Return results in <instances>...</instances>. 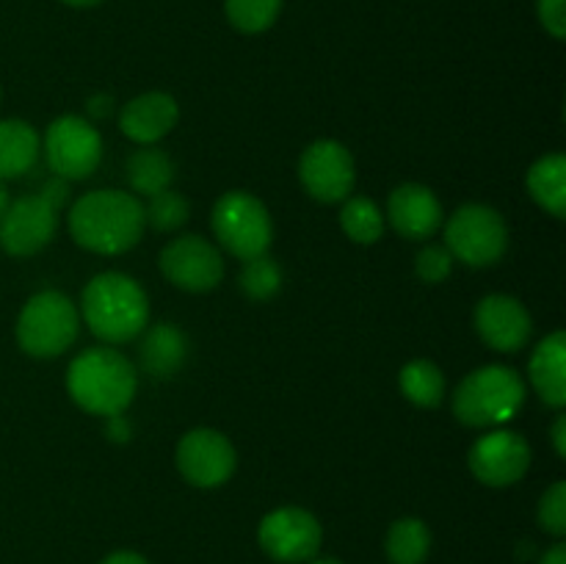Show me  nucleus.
I'll return each instance as SVG.
<instances>
[{
  "label": "nucleus",
  "instance_id": "33",
  "mask_svg": "<svg viewBox=\"0 0 566 564\" xmlns=\"http://www.w3.org/2000/svg\"><path fill=\"white\" fill-rule=\"evenodd\" d=\"M39 194H44V197H48L50 202H53L55 208L61 210V205H64L66 199H70V182L61 180V177L53 175L48 182H44L42 191H39Z\"/></svg>",
  "mask_w": 566,
  "mask_h": 564
},
{
  "label": "nucleus",
  "instance_id": "29",
  "mask_svg": "<svg viewBox=\"0 0 566 564\" xmlns=\"http://www.w3.org/2000/svg\"><path fill=\"white\" fill-rule=\"evenodd\" d=\"M542 529L553 536L566 534V481H556L547 487L545 495L539 501V512H536Z\"/></svg>",
  "mask_w": 566,
  "mask_h": 564
},
{
  "label": "nucleus",
  "instance_id": "11",
  "mask_svg": "<svg viewBox=\"0 0 566 564\" xmlns=\"http://www.w3.org/2000/svg\"><path fill=\"white\" fill-rule=\"evenodd\" d=\"M298 180L315 202H343L352 197L354 182H357L354 155L348 153L346 144L335 138H318L298 158Z\"/></svg>",
  "mask_w": 566,
  "mask_h": 564
},
{
  "label": "nucleus",
  "instance_id": "35",
  "mask_svg": "<svg viewBox=\"0 0 566 564\" xmlns=\"http://www.w3.org/2000/svg\"><path fill=\"white\" fill-rule=\"evenodd\" d=\"M99 564H149V562L136 551H116L111 553V556H105Z\"/></svg>",
  "mask_w": 566,
  "mask_h": 564
},
{
  "label": "nucleus",
  "instance_id": "40",
  "mask_svg": "<svg viewBox=\"0 0 566 564\" xmlns=\"http://www.w3.org/2000/svg\"><path fill=\"white\" fill-rule=\"evenodd\" d=\"M310 564H340V562H337V558L324 556V558H315V562H310Z\"/></svg>",
  "mask_w": 566,
  "mask_h": 564
},
{
  "label": "nucleus",
  "instance_id": "6",
  "mask_svg": "<svg viewBox=\"0 0 566 564\" xmlns=\"http://www.w3.org/2000/svg\"><path fill=\"white\" fill-rule=\"evenodd\" d=\"M213 236L232 258L252 260L269 252L274 241V221L269 208L249 191H227L210 210Z\"/></svg>",
  "mask_w": 566,
  "mask_h": 564
},
{
  "label": "nucleus",
  "instance_id": "27",
  "mask_svg": "<svg viewBox=\"0 0 566 564\" xmlns=\"http://www.w3.org/2000/svg\"><path fill=\"white\" fill-rule=\"evenodd\" d=\"M224 11L235 31L254 36L274 25L282 11V0H224Z\"/></svg>",
  "mask_w": 566,
  "mask_h": 564
},
{
  "label": "nucleus",
  "instance_id": "39",
  "mask_svg": "<svg viewBox=\"0 0 566 564\" xmlns=\"http://www.w3.org/2000/svg\"><path fill=\"white\" fill-rule=\"evenodd\" d=\"M6 205H9V191H6V182L0 180V213L6 210Z\"/></svg>",
  "mask_w": 566,
  "mask_h": 564
},
{
  "label": "nucleus",
  "instance_id": "13",
  "mask_svg": "<svg viewBox=\"0 0 566 564\" xmlns=\"http://www.w3.org/2000/svg\"><path fill=\"white\" fill-rule=\"evenodd\" d=\"M160 274L188 293H208L224 280V258L202 236H180L160 249Z\"/></svg>",
  "mask_w": 566,
  "mask_h": 564
},
{
  "label": "nucleus",
  "instance_id": "34",
  "mask_svg": "<svg viewBox=\"0 0 566 564\" xmlns=\"http://www.w3.org/2000/svg\"><path fill=\"white\" fill-rule=\"evenodd\" d=\"M551 437H553V448H556L558 457L564 459L566 457V415H558L556 424H553Z\"/></svg>",
  "mask_w": 566,
  "mask_h": 564
},
{
  "label": "nucleus",
  "instance_id": "9",
  "mask_svg": "<svg viewBox=\"0 0 566 564\" xmlns=\"http://www.w3.org/2000/svg\"><path fill=\"white\" fill-rule=\"evenodd\" d=\"M175 462L188 484L199 487V490H216L232 479L238 468V453L230 437L221 435L219 429L199 426L180 437Z\"/></svg>",
  "mask_w": 566,
  "mask_h": 564
},
{
  "label": "nucleus",
  "instance_id": "19",
  "mask_svg": "<svg viewBox=\"0 0 566 564\" xmlns=\"http://www.w3.org/2000/svg\"><path fill=\"white\" fill-rule=\"evenodd\" d=\"M138 365L153 379H169L182 368L188 357V341L177 324H155L142 332Z\"/></svg>",
  "mask_w": 566,
  "mask_h": 564
},
{
  "label": "nucleus",
  "instance_id": "12",
  "mask_svg": "<svg viewBox=\"0 0 566 564\" xmlns=\"http://www.w3.org/2000/svg\"><path fill=\"white\" fill-rule=\"evenodd\" d=\"M321 531L318 518L302 506H280L260 520L258 542L274 562L302 564L318 556Z\"/></svg>",
  "mask_w": 566,
  "mask_h": 564
},
{
  "label": "nucleus",
  "instance_id": "30",
  "mask_svg": "<svg viewBox=\"0 0 566 564\" xmlns=\"http://www.w3.org/2000/svg\"><path fill=\"white\" fill-rule=\"evenodd\" d=\"M415 271H418V276L423 282H429V285H440V282H446L448 276H451L453 271V254L448 252L446 243H429V247H423L418 252V258H415Z\"/></svg>",
  "mask_w": 566,
  "mask_h": 564
},
{
  "label": "nucleus",
  "instance_id": "26",
  "mask_svg": "<svg viewBox=\"0 0 566 564\" xmlns=\"http://www.w3.org/2000/svg\"><path fill=\"white\" fill-rule=\"evenodd\" d=\"M238 282H241V291L247 293L252 302H269V299H274L276 293H280L282 269L269 252L258 254V258L252 260H243Z\"/></svg>",
  "mask_w": 566,
  "mask_h": 564
},
{
  "label": "nucleus",
  "instance_id": "25",
  "mask_svg": "<svg viewBox=\"0 0 566 564\" xmlns=\"http://www.w3.org/2000/svg\"><path fill=\"white\" fill-rule=\"evenodd\" d=\"M340 227L346 232V238H352L354 243H363V247H370V243L379 241L385 236V213L379 210V205L368 197H348L343 199L340 208Z\"/></svg>",
  "mask_w": 566,
  "mask_h": 564
},
{
  "label": "nucleus",
  "instance_id": "21",
  "mask_svg": "<svg viewBox=\"0 0 566 564\" xmlns=\"http://www.w3.org/2000/svg\"><path fill=\"white\" fill-rule=\"evenodd\" d=\"M531 199L553 219L566 216V158L562 153L542 155L528 169Z\"/></svg>",
  "mask_w": 566,
  "mask_h": 564
},
{
  "label": "nucleus",
  "instance_id": "36",
  "mask_svg": "<svg viewBox=\"0 0 566 564\" xmlns=\"http://www.w3.org/2000/svg\"><path fill=\"white\" fill-rule=\"evenodd\" d=\"M111 105H114V100H111L108 94H94V97L88 100V114H92V116H108Z\"/></svg>",
  "mask_w": 566,
  "mask_h": 564
},
{
  "label": "nucleus",
  "instance_id": "18",
  "mask_svg": "<svg viewBox=\"0 0 566 564\" xmlns=\"http://www.w3.org/2000/svg\"><path fill=\"white\" fill-rule=\"evenodd\" d=\"M528 382L542 401L553 409L566 404V335L564 330L551 332L536 343L528 359Z\"/></svg>",
  "mask_w": 566,
  "mask_h": 564
},
{
  "label": "nucleus",
  "instance_id": "1",
  "mask_svg": "<svg viewBox=\"0 0 566 564\" xmlns=\"http://www.w3.org/2000/svg\"><path fill=\"white\" fill-rule=\"evenodd\" d=\"M144 202L119 188L88 191L70 208V236L94 254H125L142 241Z\"/></svg>",
  "mask_w": 566,
  "mask_h": 564
},
{
  "label": "nucleus",
  "instance_id": "4",
  "mask_svg": "<svg viewBox=\"0 0 566 564\" xmlns=\"http://www.w3.org/2000/svg\"><path fill=\"white\" fill-rule=\"evenodd\" d=\"M528 387L509 365H484L459 382L453 415L470 429H501L523 409Z\"/></svg>",
  "mask_w": 566,
  "mask_h": 564
},
{
  "label": "nucleus",
  "instance_id": "10",
  "mask_svg": "<svg viewBox=\"0 0 566 564\" xmlns=\"http://www.w3.org/2000/svg\"><path fill=\"white\" fill-rule=\"evenodd\" d=\"M59 208L44 194L9 199L0 213V249L11 258H33L55 236Z\"/></svg>",
  "mask_w": 566,
  "mask_h": 564
},
{
  "label": "nucleus",
  "instance_id": "14",
  "mask_svg": "<svg viewBox=\"0 0 566 564\" xmlns=\"http://www.w3.org/2000/svg\"><path fill=\"white\" fill-rule=\"evenodd\" d=\"M470 473L486 487H512L528 473L531 446L512 429H492L473 442L468 453Z\"/></svg>",
  "mask_w": 566,
  "mask_h": 564
},
{
  "label": "nucleus",
  "instance_id": "17",
  "mask_svg": "<svg viewBox=\"0 0 566 564\" xmlns=\"http://www.w3.org/2000/svg\"><path fill=\"white\" fill-rule=\"evenodd\" d=\"M180 122V105L166 92H144L122 105L119 130L138 147L158 144L169 136Z\"/></svg>",
  "mask_w": 566,
  "mask_h": 564
},
{
  "label": "nucleus",
  "instance_id": "28",
  "mask_svg": "<svg viewBox=\"0 0 566 564\" xmlns=\"http://www.w3.org/2000/svg\"><path fill=\"white\" fill-rule=\"evenodd\" d=\"M144 219L158 232L180 230L188 221V199L180 191H175V188H166V191L147 199V205H144Z\"/></svg>",
  "mask_w": 566,
  "mask_h": 564
},
{
  "label": "nucleus",
  "instance_id": "37",
  "mask_svg": "<svg viewBox=\"0 0 566 564\" xmlns=\"http://www.w3.org/2000/svg\"><path fill=\"white\" fill-rule=\"evenodd\" d=\"M539 564H566V545H564V542H556L551 551H545V556H542Z\"/></svg>",
  "mask_w": 566,
  "mask_h": 564
},
{
  "label": "nucleus",
  "instance_id": "38",
  "mask_svg": "<svg viewBox=\"0 0 566 564\" xmlns=\"http://www.w3.org/2000/svg\"><path fill=\"white\" fill-rule=\"evenodd\" d=\"M61 3L72 6V9H92V6H99L103 0H61Z\"/></svg>",
  "mask_w": 566,
  "mask_h": 564
},
{
  "label": "nucleus",
  "instance_id": "5",
  "mask_svg": "<svg viewBox=\"0 0 566 564\" xmlns=\"http://www.w3.org/2000/svg\"><path fill=\"white\" fill-rule=\"evenodd\" d=\"M81 313L77 304L61 291H39L22 304L17 315V343L28 357L50 359L75 343Z\"/></svg>",
  "mask_w": 566,
  "mask_h": 564
},
{
  "label": "nucleus",
  "instance_id": "23",
  "mask_svg": "<svg viewBox=\"0 0 566 564\" xmlns=\"http://www.w3.org/2000/svg\"><path fill=\"white\" fill-rule=\"evenodd\" d=\"M398 385H401L403 398L420 409L440 407L446 398V376L431 359H412L403 365L398 374Z\"/></svg>",
  "mask_w": 566,
  "mask_h": 564
},
{
  "label": "nucleus",
  "instance_id": "32",
  "mask_svg": "<svg viewBox=\"0 0 566 564\" xmlns=\"http://www.w3.org/2000/svg\"><path fill=\"white\" fill-rule=\"evenodd\" d=\"M130 435H133V426L130 420L125 418V412L108 415V418H105V437H108L111 442H127L130 440Z\"/></svg>",
  "mask_w": 566,
  "mask_h": 564
},
{
  "label": "nucleus",
  "instance_id": "15",
  "mask_svg": "<svg viewBox=\"0 0 566 564\" xmlns=\"http://www.w3.org/2000/svg\"><path fill=\"white\" fill-rule=\"evenodd\" d=\"M475 332L492 352L514 354L531 341L534 318L520 299L509 293H490L479 302L473 313Z\"/></svg>",
  "mask_w": 566,
  "mask_h": 564
},
{
  "label": "nucleus",
  "instance_id": "20",
  "mask_svg": "<svg viewBox=\"0 0 566 564\" xmlns=\"http://www.w3.org/2000/svg\"><path fill=\"white\" fill-rule=\"evenodd\" d=\"M42 138L25 119L0 122V180H17L36 166Z\"/></svg>",
  "mask_w": 566,
  "mask_h": 564
},
{
  "label": "nucleus",
  "instance_id": "16",
  "mask_svg": "<svg viewBox=\"0 0 566 564\" xmlns=\"http://www.w3.org/2000/svg\"><path fill=\"white\" fill-rule=\"evenodd\" d=\"M385 221L407 241H429L446 221L442 202L429 186L420 182H403L392 188L387 197Z\"/></svg>",
  "mask_w": 566,
  "mask_h": 564
},
{
  "label": "nucleus",
  "instance_id": "31",
  "mask_svg": "<svg viewBox=\"0 0 566 564\" xmlns=\"http://www.w3.org/2000/svg\"><path fill=\"white\" fill-rule=\"evenodd\" d=\"M536 17L553 39L566 36V0H536Z\"/></svg>",
  "mask_w": 566,
  "mask_h": 564
},
{
  "label": "nucleus",
  "instance_id": "7",
  "mask_svg": "<svg viewBox=\"0 0 566 564\" xmlns=\"http://www.w3.org/2000/svg\"><path fill=\"white\" fill-rule=\"evenodd\" d=\"M446 249L470 269H490L509 249L506 219L490 205H462L446 221Z\"/></svg>",
  "mask_w": 566,
  "mask_h": 564
},
{
  "label": "nucleus",
  "instance_id": "22",
  "mask_svg": "<svg viewBox=\"0 0 566 564\" xmlns=\"http://www.w3.org/2000/svg\"><path fill=\"white\" fill-rule=\"evenodd\" d=\"M127 182H130L133 194H142V197H155V194L171 188L177 177V166L169 155L164 153L155 144H147V147H138L136 153L127 158L125 166Z\"/></svg>",
  "mask_w": 566,
  "mask_h": 564
},
{
  "label": "nucleus",
  "instance_id": "3",
  "mask_svg": "<svg viewBox=\"0 0 566 564\" xmlns=\"http://www.w3.org/2000/svg\"><path fill=\"white\" fill-rule=\"evenodd\" d=\"M138 390V370L111 346H94L77 354L66 368V393L88 415L108 418L125 412Z\"/></svg>",
  "mask_w": 566,
  "mask_h": 564
},
{
  "label": "nucleus",
  "instance_id": "24",
  "mask_svg": "<svg viewBox=\"0 0 566 564\" xmlns=\"http://www.w3.org/2000/svg\"><path fill=\"white\" fill-rule=\"evenodd\" d=\"M431 551V531L420 518H401L385 536V553L392 564H423Z\"/></svg>",
  "mask_w": 566,
  "mask_h": 564
},
{
  "label": "nucleus",
  "instance_id": "2",
  "mask_svg": "<svg viewBox=\"0 0 566 564\" xmlns=\"http://www.w3.org/2000/svg\"><path fill=\"white\" fill-rule=\"evenodd\" d=\"M81 315L88 332L108 346L130 343L147 330V291L122 271H103L86 282L81 293Z\"/></svg>",
  "mask_w": 566,
  "mask_h": 564
},
{
  "label": "nucleus",
  "instance_id": "8",
  "mask_svg": "<svg viewBox=\"0 0 566 564\" xmlns=\"http://www.w3.org/2000/svg\"><path fill=\"white\" fill-rule=\"evenodd\" d=\"M42 153L55 177L66 182L86 180L103 160V136L92 122L64 114L50 122L44 130Z\"/></svg>",
  "mask_w": 566,
  "mask_h": 564
}]
</instances>
